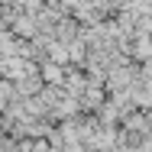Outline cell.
Returning <instances> with one entry per match:
<instances>
[{"mask_svg":"<svg viewBox=\"0 0 152 152\" xmlns=\"http://www.w3.org/2000/svg\"><path fill=\"white\" fill-rule=\"evenodd\" d=\"M39 75H42V81H45V84H52V88H65V81H68L65 68H61V65H52L49 58H42V65H39Z\"/></svg>","mask_w":152,"mask_h":152,"instance_id":"6da1fadb","label":"cell"},{"mask_svg":"<svg viewBox=\"0 0 152 152\" xmlns=\"http://www.w3.org/2000/svg\"><path fill=\"white\" fill-rule=\"evenodd\" d=\"M45 52H49V55H45V58L52 61V65H65V61H71V55H68V45H61L58 39H52V42H49V49H45Z\"/></svg>","mask_w":152,"mask_h":152,"instance_id":"7a4b0ae2","label":"cell"}]
</instances>
